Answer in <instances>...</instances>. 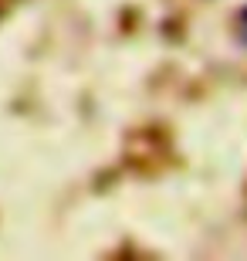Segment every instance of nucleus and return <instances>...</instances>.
<instances>
[{
	"instance_id": "f257e3e1",
	"label": "nucleus",
	"mask_w": 247,
	"mask_h": 261,
	"mask_svg": "<svg viewBox=\"0 0 247 261\" xmlns=\"http://www.w3.org/2000/svg\"><path fill=\"white\" fill-rule=\"evenodd\" d=\"M237 31H240V38L247 41V7L240 10V20H237Z\"/></svg>"
}]
</instances>
